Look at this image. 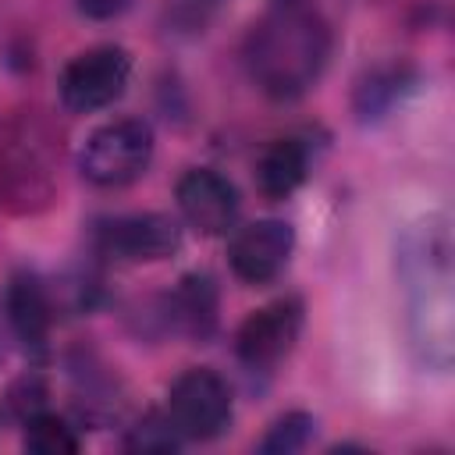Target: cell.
<instances>
[{"label":"cell","mask_w":455,"mask_h":455,"mask_svg":"<svg viewBox=\"0 0 455 455\" xmlns=\"http://www.w3.org/2000/svg\"><path fill=\"white\" fill-rule=\"evenodd\" d=\"M395 277L405 295V334L416 363L448 373L455 359V242L448 213H423L398 231Z\"/></svg>","instance_id":"obj_1"},{"label":"cell","mask_w":455,"mask_h":455,"mask_svg":"<svg viewBox=\"0 0 455 455\" xmlns=\"http://www.w3.org/2000/svg\"><path fill=\"white\" fill-rule=\"evenodd\" d=\"M334 32L313 0H270L242 39L249 82L274 103H295L323 78Z\"/></svg>","instance_id":"obj_2"},{"label":"cell","mask_w":455,"mask_h":455,"mask_svg":"<svg viewBox=\"0 0 455 455\" xmlns=\"http://www.w3.org/2000/svg\"><path fill=\"white\" fill-rule=\"evenodd\" d=\"M57 196L50 128L25 110L0 107V213L32 217Z\"/></svg>","instance_id":"obj_3"},{"label":"cell","mask_w":455,"mask_h":455,"mask_svg":"<svg viewBox=\"0 0 455 455\" xmlns=\"http://www.w3.org/2000/svg\"><path fill=\"white\" fill-rule=\"evenodd\" d=\"M156 156V132L146 117L124 114L103 121L78 146V174L92 188H128L135 185Z\"/></svg>","instance_id":"obj_4"},{"label":"cell","mask_w":455,"mask_h":455,"mask_svg":"<svg viewBox=\"0 0 455 455\" xmlns=\"http://www.w3.org/2000/svg\"><path fill=\"white\" fill-rule=\"evenodd\" d=\"M164 416L181 434V441H217L231 430L235 419V391L228 377L210 366L181 370L164 398Z\"/></svg>","instance_id":"obj_5"},{"label":"cell","mask_w":455,"mask_h":455,"mask_svg":"<svg viewBox=\"0 0 455 455\" xmlns=\"http://www.w3.org/2000/svg\"><path fill=\"white\" fill-rule=\"evenodd\" d=\"M128 82L132 53L117 43H96L60 68L57 100L68 114H100L128 92Z\"/></svg>","instance_id":"obj_6"},{"label":"cell","mask_w":455,"mask_h":455,"mask_svg":"<svg viewBox=\"0 0 455 455\" xmlns=\"http://www.w3.org/2000/svg\"><path fill=\"white\" fill-rule=\"evenodd\" d=\"M306 327V306L299 295H281L252 309L235 327V359L249 373H274L299 345Z\"/></svg>","instance_id":"obj_7"},{"label":"cell","mask_w":455,"mask_h":455,"mask_svg":"<svg viewBox=\"0 0 455 455\" xmlns=\"http://www.w3.org/2000/svg\"><path fill=\"white\" fill-rule=\"evenodd\" d=\"M92 245L103 259L114 263H164L181 252L185 231L171 213H117L96 224Z\"/></svg>","instance_id":"obj_8"},{"label":"cell","mask_w":455,"mask_h":455,"mask_svg":"<svg viewBox=\"0 0 455 455\" xmlns=\"http://www.w3.org/2000/svg\"><path fill=\"white\" fill-rule=\"evenodd\" d=\"M295 256V228L281 217H259L242 228H231L228 267L242 284L263 288L277 281Z\"/></svg>","instance_id":"obj_9"},{"label":"cell","mask_w":455,"mask_h":455,"mask_svg":"<svg viewBox=\"0 0 455 455\" xmlns=\"http://www.w3.org/2000/svg\"><path fill=\"white\" fill-rule=\"evenodd\" d=\"M174 203L181 220L203 238L231 235L242 210L235 181L213 167H188L174 185Z\"/></svg>","instance_id":"obj_10"},{"label":"cell","mask_w":455,"mask_h":455,"mask_svg":"<svg viewBox=\"0 0 455 455\" xmlns=\"http://www.w3.org/2000/svg\"><path fill=\"white\" fill-rule=\"evenodd\" d=\"M156 323L164 334L188 338L196 345L210 341L220 327V284L210 270H188L171 291L156 299Z\"/></svg>","instance_id":"obj_11"},{"label":"cell","mask_w":455,"mask_h":455,"mask_svg":"<svg viewBox=\"0 0 455 455\" xmlns=\"http://www.w3.org/2000/svg\"><path fill=\"white\" fill-rule=\"evenodd\" d=\"M4 316L18 345L25 348V355L43 363L50 355V338H53V320H57L50 288L36 274L18 270L4 291Z\"/></svg>","instance_id":"obj_12"},{"label":"cell","mask_w":455,"mask_h":455,"mask_svg":"<svg viewBox=\"0 0 455 455\" xmlns=\"http://www.w3.org/2000/svg\"><path fill=\"white\" fill-rule=\"evenodd\" d=\"M309 167H313V153H309V142L306 139H299V135L270 139L259 149L256 167H252L256 192L267 203H284V199H291L306 185Z\"/></svg>","instance_id":"obj_13"},{"label":"cell","mask_w":455,"mask_h":455,"mask_svg":"<svg viewBox=\"0 0 455 455\" xmlns=\"http://www.w3.org/2000/svg\"><path fill=\"white\" fill-rule=\"evenodd\" d=\"M416 89V68L409 60H380L363 68L352 85V114L359 124L384 121Z\"/></svg>","instance_id":"obj_14"},{"label":"cell","mask_w":455,"mask_h":455,"mask_svg":"<svg viewBox=\"0 0 455 455\" xmlns=\"http://www.w3.org/2000/svg\"><path fill=\"white\" fill-rule=\"evenodd\" d=\"M25 434H21V444L25 451L32 455H75L82 448V437H78V427L50 409L36 412L32 419L21 423Z\"/></svg>","instance_id":"obj_15"},{"label":"cell","mask_w":455,"mask_h":455,"mask_svg":"<svg viewBox=\"0 0 455 455\" xmlns=\"http://www.w3.org/2000/svg\"><path fill=\"white\" fill-rule=\"evenodd\" d=\"M316 427L320 423H316L313 412L288 409V412H281L267 427V434L256 441V451L259 455H295V451H306L313 444V437H316Z\"/></svg>","instance_id":"obj_16"},{"label":"cell","mask_w":455,"mask_h":455,"mask_svg":"<svg viewBox=\"0 0 455 455\" xmlns=\"http://www.w3.org/2000/svg\"><path fill=\"white\" fill-rule=\"evenodd\" d=\"M228 0H160V28L174 39H199L220 18Z\"/></svg>","instance_id":"obj_17"},{"label":"cell","mask_w":455,"mask_h":455,"mask_svg":"<svg viewBox=\"0 0 455 455\" xmlns=\"http://www.w3.org/2000/svg\"><path fill=\"white\" fill-rule=\"evenodd\" d=\"M181 444L185 441L171 427V419L164 416V409H149L121 437V448L132 451V455H171V451H181Z\"/></svg>","instance_id":"obj_18"},{"label":"cell","mask_w":455,"mask_h":455,"mask_svg":"<svg viewBox=\"0 0 455 455\" xmlns=\"http://www.w3.org/2000/svg\"><path fill=\"white\" fill-rule=\"evenodd\" d=\"M46 398H50L46 377H43L39 370H28V373H21L18 380H11V387H7V412H11L18 423H25V419H32L36 412L50 409Z\"/></svg>","instance_id":"obj_19"},{"label":"cell","mask_w":455,"mask_h":455,"mask_svg":"<svg viewBox=\"0 0 455 455\" xmlns=\"http://www.w3.org/2000/svg\"><path fill=\"white\" fill-rule=\"evenodd\" d=\"M135 0H75L78 14L89 21H117Z\"/></svg>","instance_id":"obj_20"}]
</instances>
